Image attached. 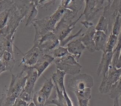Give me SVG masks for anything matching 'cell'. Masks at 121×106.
Here are the masks:
<instances>
[{
	"label": "cell",
	"mask_w": 121,
	"mask_h": 106,
	"mask_svg": "<svg viewBox=\"0 0 121 106\" xmlns=\"http://www.w3.org/2000/svg\"><path fill=\"white\" fill-rule=\"evenodd\" d=\"M94 86L93 77L87 74H80L69 80L68 88L74 92L77 99H90L91 88Z\"/></svg>",
	"instance_id": "cell-1"
},
{
	"label": "cell",
	"mask_w": 121,
	"mask_h": 106,
	"mask_svg": "<svg viewBox=\"0 0 121 106\" xmlns=\"http://www.w3.org/2000/svg\"><path fill=\"white\" fill-rule=\"evenodd\" d=\"M22 70L26 74V80L24 89L19 97L28 103L33 99L35 85L39 77L37 71L33 67L24 65Z\"/></svg>",
	"instance_id": "cell-2"
},
{
	"label": "cell",
	"mask_w": 121,
	"mask_h": 106,
	"mask_svg": "<svg viewBox=\"0 0 121 106\" xmlns=\"http://www.w3.org/2000/svg\"><path fill=\"white\" fill-rule=\"evenodd\" d=\"M11 80L5 94L13 99H16L24 89L26 80V74L22 70L17 74H12Z\"/></svg>",
	"instance_id": "cell-3"
},
{
	"label": "cell",
	"mask_w": 121,
	"mask_h": 106,
	"mask_svg": "<svg viewBox=\"0 0 121 106\" xmlns=\"http://www.w3.org/2000/svg\"><path fill=\"white\" fill-rule=\"evenodd\" d=\"M57 69L64 71L66 74L75 75L80 73L82 66L70 54L59 58H55L53 61Z\"/></svg>",
	"instance_id": "cell-4"
},
{
	"label": "cell",
	"mask_w": 121,
	"mask_h": 106,
	"mask_svg": "<svg viewBox=\"0 0 121 106\" xmlns=\"http://www.w3.org/2000/svg\"><path fill=\"white\" fill-rule=\"evenodd\" d=\"M121 76V67L118 68L112 64L105 75L102 77V80L99 88L100 93L102 94L108 93L111 86L117 81Z\"/></svg>",
	"instance_id": "cell-5"
},
{
	"label": "cell",
	"mask_w": 121,
	"mask_h": 106,
	"mask_svg": "<svg viewBox=\"0 0 121 106\" xmlns=\"http://www.w3.org/2000/svg\"><path fill=\"white\" fill-rule=\"evenodd\" d=\"M60 42L53 32L50 31L34 41V45L38 47L43 53H48L60 45Z\"/></svg>",
	"instance_id": "cell-6"
},
{
	"label": "cell",
	"mask_w": 121,
	"mask_h": 106,
	"mask_svg": "<svg viewBox=\"0 0 121 106\" xmlns=\"http://www.w3.org/2000/svg\"><path fill=\"white\" fill-rule=\"evenodd\" d=\"M83 16L82 13L76 20L69 25L66 23L67 21L62 17L61 18L53 31L60 42L63 40L70 35V33L75 27V24Z\"/></svg>",
	"instance_id": "cell-7"
},
{
	"label": "cell",
	"mask_w": 121,
	"mask_h": 106,
	"mask_svg": "<svg viewBox=\"0 0 121 106\" xmlns=\"http://www.w3.org/2000/svg\"><path fill=\"white\" fill-rule=\"evenodd\" d=\"M43 54V52L38 47L34 45L24 54L20 64L23 63L24 65L28 67H33Z\"/></svg>",
	"instance_id": "cell-8"
},
{
	"label": "cell",
	"mask_w": 121,
	"mask_h": 106,
	"mask_svg": "<svg viewBox=\"0 0 121 106\" xmlns=\"http://www.w3.org/2000/svg\"><path fill=\"white\" fill-rule=\"evenodd\" d=\"M96 30L93 26L87 28L86 31L81 34L80 38L87 49L90 53H93L96 50L94 41V36Z\"/></svg>",
	"instance_id": "cell-9"
},
{
	"label": "cell",
	"mask_w": 121,
	"mask_h": 106,
	"mask_svg": "<svg viewBox=\"0 0 121 106\" xmlns=\"http://www.w3.org/2000/svg\"><path fill=\"white\" fill-rule=\"evenodd\" d=\"M67 48L69 53L72 55L78 62L82 53L86 49L80 37L69 42L67 44Z\"/></svg>",
	"instance_id": "cell-10"
},
{
	"label": "cell",
	"mask_w": 121,
	"mask_h": 106,
	"mask_svg": "<svg viewBox=\"0 0 121 106\" xmlns=\"http://www.w3.org/2000/svg\"><path fill=\"white\" fill-rule=\"evenodd\" d=\"M113 57L112 52L103 53L97 70L98 76L103 77L112 65Z\"/></svg>",
	"instance_id": "cell-11"
},
{
	"label": "cell",
	"mask_w": 121,
	"mask_h": 106,
	"mask_svg": "<svg viewBox=\"0 0 121 106\" xmlns=\"http://www.w3.org/2000/svg\"><path fill=\"white\" fill-rule=\"evenodd\" d=\"M85 7L83 15L85 16L86 20H92L97 13L100 10V6L98 7V1L95 0H85Z\"/></svg>",
	"instance_id": "cell-12"
},
{
	"label": "cell",
	"mask_w": 121,
	"mask_h": 106,
	"mask_svg": "<svg viewBox=\"0 0 121 106\" xmlns=\"http://www.w3.org/2000/svg\"><path fill=\"white\" fill-rule=\"evenodd\" d=\"M54 60V57L48 53H43L41 56L36 64L33 67L37 71L38 77L42 74Z\"/></svg>",
	"instance_id": "cell-13"
},
{
	"label": "cell",
	"mask_w": 121,
	"mask_h": 106,
	"mask_svg": "<svg viewBox=\"0 0 121 106\" xmlns=\"http://www.w3.org/2000/svg\"><path fill=\"white\" fill-rule=\"evenodd\" d=\"M108 35L102 31H96L94 36V41L96 51H102L104 49Z\"/></svg>",
	"instance_id": "cell-14"
},
{
	"label": "cell",
	"mask_w": 121,
	"mask_h": 106,
	"mask_svg": "<svg viewBox=\"0 0 121 106\" xmlns=\"http://www.w3.org/2000/svg\"><path fill=\"white\" fill-rule=\"evenodd\" d=\"M60 6L71 10L77 15L82 8L83 2L80 0H62Z\"/></svg>",
	"instance_id": "cell-15"
},
{
	"label": "cell",
	"mask_w": 121,
	"mask_h": 106,
	"mask_svg": "<svg viewBox=\"0 0 121 106\" xmlns=\"http://www.w3.org/2000/svg\"><path fill=\"white\" fill-rule=\"evenodd\" d=\"M1 58L5 65L6 70H9L11 71L15 62L12 53L7 50H5L1 54Z\"/></svg>",
	"instance_id": "cell-16"
},
{
	"label": "cell",
	"mask_w": 121,
	"mask_h": 106,
	"mask_svg": "<svg viewBox=\"0 0 121 106\" xmlns=\"http://www.w3.org/2000/svg\"><path fill=\"white\" fill-rule=\"evenodd\" d=\"M45 80L40 90L46 96L48 99L52 94V89L54 88V84L51 77L49 79L45 78Z\"/></svg>",
	"instance_id": "cell-17"
},
{
	"label": "cell",
	"mask_w": 121,
	"mask_h": 106,
	"mask_svg": "<svg viewBox=\"0 0 121 106\" xmlns=\"http://www.w3.org/2000/svg\"><path fill=\"white\" fill-rule=\"evenodd\" d=\"M118 36L111 33L108 37L106 45L103 53L113 52L114 46L117 44L118 42Z\"/></svg>",
	"instance_id": "cell-18"
},
{
	"label": "cell",
	"mask_w": 121,
	"mask_h": 106,
	"mask_svg": "<svg viewBox=\"0 0 121 106\" xmlns=\"http://www.w3.org/2000/svg\"><path fill=\"white\" fill-rule=\"evenodd\" d=\"M47 100L46 96L40 90L34 92L32 100L36 106H45Z\"/></svg>",
	"instance_id": "cell-19"
},
{
	"label": "cell",
	"mask_w": 121,
	"mask_h": 106,
	"mask_svg": "<svg viewBox=\"0 0 121 106\" xmlns=\"http://www.w3.org/2000/svg\"><path fill=\"white\" fill-rule=\"evenodd\" d=\"M108 93L109 97L113 99L121 93V76L117 81L111 86Z\"/></svg>",
	"instance_id": "cell-20"
},
{
	"label": "cell",
	"mask_w": 121,
	"mask_h": 106,
	"mask_svg": "<svg viewBox=\"0 0 121 106\" xmlns=\"http://www.w3.org/2000/svg\"><path fill=\"white\" fill-rule=\"evenodd\" d=\"M96 31H102L108 35V20L106 17L104 15H102L99 20L95 26Z\"/></svg>",
	"instance_id": "cell-21"
},
{
	"label": "cell",
	"mask_w": 121,
	"mask_h": 106,
	"mask_svg": "<svg viewBox=\"0 0 121 106\" xmlns=\"http://www.w3.org/2000/svg\"><path fill=\"white\" fill-rule=\"evenodd\" d=\"M52 55L55 58H62L69 53L67 48L59 45L58 47L54 48L51 51Z\"/></svg>",
	"instance_id": "cell-22"
},
{
	"label": "cell",
	"mask_w": 121,
	"mask_h": 106,
	"mask_svg": "<svg viewBox=\"0 0 121 106\" xmlns=\"http://www.w3.org/2000/svg\"><path fill=\"white\" fill-rule=\"evenodd\" d=\"M31 9L28 13L27 18L26 21V26L29 25L31 23H34L35 21V18L37 14V10L34 4H31Z\"/></svg>",
	"instance_id": "cell-23"
},
{
	"label": "cell",
	"mask_w": 121,
	"mask_h": 106,
	"mask_svg": "<svg viewBox=\"0 0 121 106\" xmlns=\"http://www.w3.org/2000/svg\"><path fill=\"white\" fill-rule=\"evenodd\" d=\"M84 27L83 26L76 34H71V35H69L63 40H62V41L60 42V45L61 46H64L66 44H67L68 42H69L72 39H73L74 38L78 37V36H80V35H81V32H82L83 30L84 29Z\"/></svg>",
	"instance_id": "cell-24"
},
{
	"label": "cell",
	"mask_w": 121,
	"mask_h": 106,
	"mask_svg": "<svg viewBox=\"0 0 121 106\" xmlns=\"http://www.w3.org/2000/svg\"><path fill=\"white\" fill-rule=\"evenodd\" d=\"M15 100L4 94L0 99V106H13Z\"/></svg>",
	"instance_id": "cell-25"
},
{
	"label": "cell",
	"mask_w": 121,
	"mask_h": 106,
	"mask_svg": "<svg viewBox=\"0 0 121 106\" xmlns=\"http://www.w3.org/2000/svg\"><path fill=\"white\" fill-rule=\"evenodd\" d=\"M121 16L119 14L117 16L115 22L114 23V25L113 26L112 29V33L116 35H118L119 34V32L120 30V27H121Z\"/></svg>",
	"instance_id": "cell-26"
},
{
	"label": "cell",
	"mask_w": 121,
	"mask_h": 106,
	"mask_svg": "<svg viewBox=\"0 0 121 106\" xmlns=\"http://www.w3.org/2000/svg\"><path fill=\"white\" fill-rule=\"evenodd\" d=\"M28 102L22 99L19 97H17L15 101L13 106H27Z\"/></svg>",
	"instance_id": "cell-27"
},
{
	"label": "cell",
	"mask_w": 121,
	"mask_h": 106,
	"mask_svg": "<svg viewBox=\"0 0 121 106\" xmlns=\"http://www.w3.org/2000/svg\"><path fill=\"white\" fill-rule=\"evenodd\" d=\"M90 99L86 98H81L78 99V106H88Z\"/></svg>",
	"instance_id": "cell-28"
},
{
	"label": "cell",
	"mask_w": 121,
	"mask_h": 106,
	"mask_svg": "<svg viewBox=\"0 0 121 106\" xmlns=\"http://www.w3.org/2000/svg\"><path fill=\"white\" fill-rule=\"evenodd\" d=\"M113 106H121V93L113 99Z\"/></svg>",
	"instance_id": "cell-29"
},
{
	"label": "cell",
	"mask_w": 121,
	"mask_h": 106,
	"mask_svg": "<svg viewBox=\"0 0 121 106\" xmlns=\"http://www.w3.org/2000/svg\"><path fill=\"white\" fill-rule=\"evenodd\" d=\"M81 23L83 25V26L86 27V28H88V27L93 26V24L91 22H90L89 21H87V20L81 21Z\"/></svg>",
	"instance_id": "cell-30"
},
{
	"label": "cell",
	"mask_w": 121,
	"mask_h": 106,
	"mask_svg": "<svg viewBox=\"0 0 121 106\" xmlns=\"http://www.w3.org/2000/svg\"><path fill=\"white\" fill-rule=\"evenodd\" d=\"M111 0H100L98 1V2H99V3L101 5L103 3V2H104V1H107L108 2H110Z\"/></svg>",
	"instance_id": "cell-31"
},
{
	"label": "cell",
	"mask_w": 121,
	"mask_h": 106,
	"mask_svg": "<svg viewBox=\"0 0 121 106\" xmlns=\"http://www.w3.org/2000/svg\"><path fill=\"white\" fill-rule=\"evenodd\" d=\"M27 106H36L35 104L34 103L33 101H31L29 103H28V105Z\"/></svg>",
	"instance_id": "cell-32"
},
{
	"label": "cell",
	"mask_w": 121,
	"mask_h": 106,
	"mask_svg": "<svg viewBox=\"0 0 121 106\" xmlns=\"http://www.w3.org/2000/svg\"><path fill=\"white\" fill-rule=\"evenodd\" d=\"M46 0H39V1H38V3H39V4H41V3H42L43 2H44V1H46Z\"/></svg>",
	"instance_id": "cell-33"
},
{
	"label": "cell",
	"mask_w": 121,
	"mask_h": 106,
	"mask_svg": "<svg viewBox=\"0 0 121 106\" xmlns=\"http://www.w3.org/2000/svg\"><path fill=\"white\" fill-rule=\"evenodd\" d=\"M81 0L82 2H83L84 1H85V0Z\"/></svg>",
	"instance_id": "cell-34"
}]
</instances>
